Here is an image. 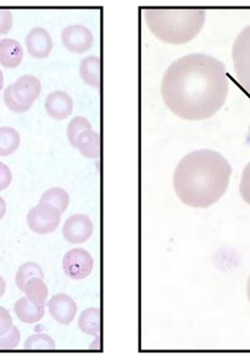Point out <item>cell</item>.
Masks as SVG:
<instances>
[{
    "mask_svg": "<svg viewBox=\"0 0 250 362\" xmlns=\"http://www.w3.org/2000/svg\"><path fill=\"white\" fill-rule=\"evenodd\" d=\"M166 106L185 120L213 117L229 92L226 66L205 54H191L170 64L161 86Z\"/></svg>",
    "mask_w": 250,
    "mask_h": 362,
    "instance_id": "6da1fadb",
    "label": "cell"
},
{
    "mask_svg": "<svg viewBox=\"0 0 250 362\" xmlns=\"http://www.w3.org/2000/svg\"><path fill=\"white\" fill-rule=\"evenodd\" d=\"M228 160L216 151H194L176 166L174 187L178 199L192 208H209L226 194L230 182Z\"/></svg>",
    "mask_w": 250,
    "mask_h": 362,
    "instance_id": "7a4b0ae2",
    "label": "cell"
},
{
    "mask_svg": "<svg viewBox=\"0 0 250 362\" xmlns=\"http://www.w3.org/2000/svg\"><path fill=\"white\" fill-rule=\"evenodd\" d=\"M144 13L151 33L174 45L192 41L200 33L207 16L200 8H146Z\"/></svg>",
    "mask_w": 250,
    "mask_h": 362,
    "instance_id": "3957f363",
    "label": "cell"
},
{
    "mask_svg": "<svg viewBox=\"0 0 250 362\" xmlns=\"http://www.w3.org/2000/svg\"><path fill=\"white\" fill-rule=\"evenodd\" d=\"M237 81L250 94V25L237 35L232 48Z\"/></svg>",
    "mask_w": 250,
    "mask_h": 362,
    "instance_id": "277c9868",
    "label": "cell"
},
{
    "mask_svg": "<svg viewBox=\"0 0 250 362\" xmlns=\"http://www.w3.org/2000/svg\"><path fill=\"white\" fill-rule=\"evenodd\" d=\"M61 214L62 213L55 208L54 205L39 202L27 214V225L33 233L47 235L56 231L59 227Z\"/></svg>",
    "mask_w": 250,
    "mask_h": 362,
    "instance_id": "5b68a950",
    "label": "cell"
},
{
    "mask_svg": "<svg viewBox=\"0 0 250 362\" xmlns=\"http://www.w3.org/2000/svg\"><path fill=\"white\" fill-rule=\"evenodd\" d=\"M93 265L91 255L83 248L71 249L62 260L64 274L73 280L87 278L91 274Z\"/></svg>",
    "mask_w": 250,
    "mask_h": 362,
    "instance_id": "8992f818",
    "label": "cell"
},
{
    "mask_svg": "<svg viewBox=\"0 0 250 362\" xmlns=\"http://www.w3.org/2000/svg\"><path fill=\"white\" fill-rule=\"evenodd\" d=\"M61 41L64 47L73 54H84L93 45L91 31L83 25L67 27L61 33Z\"/></svg>",
    "mask_w": 250,
    "mask_h": 362,
    "instance_id": "52a82bcc",
    "label": "cell"
},
{
    "mask_svg": "<svg viewBox=\"0 0 250 362\" xmlns=\"http://www.w3.org/2000/svg\"><path fill=\"white\" fill-rule=\"evenodd\" d=\"M93 233V223L89 217L84 214L69 217L62 228L64 240L70 244H84Z\"/></svg>",
    "mask_w": 250,
    "mask_h": 362,
    "instance_id": "ba28073f",
    "label": "cell"
},
{
    "mask_svg": "<svg viewBox=\"0 0 250 362\" xmlns=\"http://www.w3.org/2000/svg\"><path fill=\"white\" fill-rule=\"evenodd\" d=\"M47 308L52 319L61 325H70L76 317V303L72 297L64 293L52 296L48 301Z\"/></svg>",
    "mask_w": 250,
    "mask_h": 362,
    "instance_id": "9c48e42d",
    "label": "cell"
},
{
    "mask_svg": "<svg viewBox=\"0 0 250 362\" xmlns=\"http://www.w3.org/2000/svg\"><path fill=\"white\" fill-rule=\"evenodd\" d=\"M25 43L29 55L35 59L47 58L54 47V42L50 33L41 27L31 29L27 35Z\"/></svg>",
    "mask_w": 250,
    "mask_h": 362,
    "instance_id": "30bf717a",
    "label": "cell"
},
{
    "mask_svg": "<svg viewBox=\"0 0 250 362\" xmlns=\"http://www.w3.org/2000/svg\"><path fill=\"white\" fill-rule=\"evenodd\" d=\"M11 86L16 100L28 108H31L41 93V81L33 75H24Z\"/></svg>",
    "mask_w": 250,
    "mask_h": 362,
    "instance_id": "8fae6325",
    "label": "cell"
},
{
    "mask_svg": "<svg viewBox=\"0 0 250 362\" xmlns=\"http://www.w3.org/2000/svg\"><path fill=\"white\" fill-rule=\"evenodd\" d=\"M74 107L72 98L64 91H54L48 94L45 100V110L50 118L64 120L71 116Z\"/></svg>",
    "mask_w": 250,
    "mask_h": 362,
    "instance_id": "7c38bea8",
    "label": "cell"
},
{
    "mask_svg": "<svg viewBox=\"0 0 250 362\" xmlns=\"http://www.w3.org/2000/svg\"><path fill=\"white\" fill-rule=\"evenodd\" d=\"M24 59V49L14 39L0 40V64L7 69H16Z\"/></svg>",
    "mask_w": 250,
    "mask_h": 362,
    "instance_id": "4fadbf2b",
    "label": "cell"
},
{
    "mask_svg": "<svg viewBox=\"0 0 250 362\" xmlns=\"http://www.w3.org/2000/svg\"><path fill=\"white\" fill-rule=\"evenodd\" d=\"M14 313L23 323L35 324L43 319L45 307L33 303L27 297H22L14 305Z\"/></svg>",
    "mask_w": 250,
    "mask_h": 362,
    "instance_id": "5bb4252c",
    "label": "cell"
},
{
    "mask_svg": "<svg viewBox=\"0 0 250 362\" xmlns=\"http://www.w3.org/2000/svg\"><path fill=\"white\" fill-rule=\"evenodd\" d=\"M75 148L87 158H98L101 152L100 135L93 129H87L77 137Z\"/></svg>",
    "mask_w": 250,
    "mask_h": 362,
    "instance_id": "9a60e30c",
    "label": "cell"
},
{
    "mask_svg": "<svg viewBox=\"0 0 250 362\" xmlns=\"http://www.w3.org/2000/svg\"><path fill=\"white\" fill-rule=\"evenodd\" d=\"M79 74L84 83L94 89L101 85V62L98 56H89L81 60L79 64Z\"/></svg>",
    "mask_w": 250,
    "mask_h": 362,
    "instance_id": "2e32d148",
    "label": "cell"
},
{
    "mask_svg": "<svg viewBox=\"0 0 250 362\" xmlns=\"http://www.w3.org/2000/svg\"><path fill=\"white\" fill-rule=\"evenodd\" d=\"M21 144L20 133L13 127H0V156L6 158L16 152Z\"/></svg>",
    "mask_w": 250,
    "mask_h": 362,
    "instance_id": "e0dca14e",
    "label": "cell"
},
{
    "mask_svg": "<svg viewBox=\"0 0 250 362\" xmlns=\"http://www.w3.org/2000/svg\"><path fill=\"white\" fill-rule=\"evenodd\" d=\"M24 293L27 298L38 305H44L47 300L48 288L43 278L35 277L25 284Z\"/></svg>",
    "mask_w": 250,
    "mask_h": 362,
    "instance_id": "ac0fdd59",
    "label": "cell"
},
{
    "mask_svg": "<svg viewBox=\"0 0 250 362\" xmlns=\"http://www.w3.org/2000/svg\"><path fill=\"white\" fill-rule=\"evenodd\" d=\"M79 327L88 336H98L100 334V310L89 308L83 311L79 319Z\"/></svg>",
    "mask_w": 250,
    "mask_h": 362,
    "instance_id": "d6986e66",
    "label": "cell"
},
{
    "mask_svg": "<svg viewBox=\"0 0 250 362\" xmlns=\"http://www.w3.org/2000/svg\"><path fill=\"white\" fill-rule=\"evenodd\" d=\"M40 202L50 203L54 205L55 208L58 209L61 213H64L70 204V196L64 188L52 187L42 194Z\"/></svg>",
    "mask_w": 250,
    "mask_h": 362,
    "instance_id": "ffe728a7",
    "label": "cell"
},
{
    "mask_svg": "<svg viewBox=\"0 0 250 362\" xmlns=\"http://www.w3.org/2000/svg\"><path fill=\"white\" fill-rule=\"evenodd\" d=\"M35 277L44 278L41 267L35 262H27L23 264L16 272V284L22 292H24L25 284L28 280Z\"/></svg>",
    "mask_w": 250,
    "mask_h": 362,
    "instance_id": "44dd1931",
    "label": "cell"
},
{
    "mask_svg": "<svg viewBox=\"0 0 250 362\" xmlns=\"http://www.w3.org/2000/svg\"><path fill=\"white\" fill-rule=\"evenodd\" d=\"M91 129V123H90L85 117L79 116L72 119L71 122L69 123L68 127H67V137H68L71 146L75 148L77 137H79L83 132Z\"/></svg>",
    "mask_w": 250,
    "mask_h": 362,
    "instance_id": "7402d4cb",
    "label": "cell"
},
{
    "mask_svg": "<svg viewBox=\"0 0 250 362\" xmlns=\"http://www.w3.org/2000/svg\"><path fill=\"white\" fill-rule=\"evenodd\" d=\"M24 349L33 351V349H56V342L54 339L50 338L46 334H33L25 341Z\"/></svg>",
    "mask_w": 250,
    "mask_h": 362,
    "instance_id": "603a6c76",
    "label": "cell"
},
{
    "mask_svg": "<svg viewBox=\"0 0 250 362\" xmlns=\"http://www.w3.org/2000/svg\"><path fill=\"white\" fill-rule=\"evenodd\" d=\"M20 341V329H18L16 326H13L8 334L0 337V349H1V351H7V349H18Z\"/></svg>",
    "mask_w": 250,
    "mask_h": 362,
    "instance_id": "cb8c5ba5",
    "label": "cell"
},
{
    "mask_svg": "<svg viewBox=\"0 0 250 362\" xmlns=\"http://www.w3.org/2000/svg\"><path fill=\"white\" fill-rule=\"evenodd\" d=\"M4 102H5L8 110H11L14 114H24V112H28V110H30V108L22 105V104L16 100L13 91H12V86H8V88H6L5 92H4Z\"/></svg>",
    "mask_w": 250,
    "mask_h": 362,
    "instance_id": "d4e9b609",
    "label": "cell"
},
{
    "mask_svg": "<svg viewBox=\"0 0 250 362\" xmlns=\"http://www.w3.org/2000/svg\"><path fill=\"white\" fill-rule=\"evenodd\" d=\"M239 194L246 203L250 205V163L244 169L242 173L241 183H239Z\"/></svg>",
    "mask_w": 250,
    "mask_h": 362,
    "instance_id": "484cf974",
    "label": "cell"
},
{
    "mask_svg": "<svg viewBox=\"0 0 250 362\" xmlns=\"http://www.w3.org/2000/svg\"><path fill=\"white\" fill-rule=\"evenodd\" d=\"M13 27V14L7 9H0V35H7Z\"/></svg>",
    "mask_w": 250,
    "mask_h": 362,
    "instance_id": "4316f807",
    "label": "cell"
},
{
    "mask_svg": "<svg viewBox=\"0 0 250 362\" xmlns=\"http://www.w3.org/2000/svg\"><path fill=\"white\" fill-rule=\"evenodd\" d=\"M13 320L6 308L0 307V337L8 334L13 327Z\"/></svg>",
    "mask_w": 250,
    "mask_h": 362,
    "instance_id": "83f0119b",
    "label": "cell"
},
{
    "mask_svg": "<svg viewBox=\"0 0 250 362\" xmlns=\"http://www.w3.org/2000/svg\"><path fill=\"white\" fill-rule=\"evenodd\" d=\"M12 182V173L9 167L0 162V192L7 189Z\"/></svg>",
    "mask_w": 250,
    "mask_h": 362,
    "instance_id": "f1b7e54d",
    "label": "cell"
},
{
    "mask_svg": "<svg viewBox=\"0 0 250 362\" xmlns=\"http://www.w3.org/2000/svg\"><path fill=\"white\" fill-rule=\"evenodd\" d=\"M6 213H7V203L5 199L0 196V221L6 216Z\"/></svg>",
    "mask_w": 250,
    "mask_h": 362,
    "instance_id": "f546056e",
    "label": "cell"
},
{
    "mask_svg": "<svg viewBox=\"0 0 250 362\" xmlns=\"http://www.w3.org/2000/svg\"><path fill=\"white\" fill-rule=\"evenodd\" d=\"M6 290H7V284H6L5 279L0 276V298L5 295Z\"/></svg>",
    "mask_w": 250,
    "mask_h": 362,
    "instance_id": "4dcf8cb0",
    "label": "cell"
},
{
    "mask_svg": "<svg viewBox=\"0 0 250 362\" xmlns=\"http://www.w3.org/2000/svg\"><path fill=\"white\" fill-rule=\"evenodd\" d=\"M4 85H5V78H4L3 72L0 70V91L4 89Z\"/></svg>",
    "mask_w": 250,
    "mask_h": 362,
    "instance_id": "1f68e13d",
    "label": "cell"
},
{
    "mask_svg": "<svg viewBox=\"0 0 250 362\" xmlns=\"http://www.w3.org/2000/svg\"><path fill=\"white\" fill-rule=\"evenodd\" d=\"M247 296H248V299H249V301H250V276H249V279H248V284H247Z\"/></svg>",
    "mask_w": 250,
    "mask_h": 362,
    "instance_id": "d6a6232c",
    "label": "cell"
}]
</instances>
